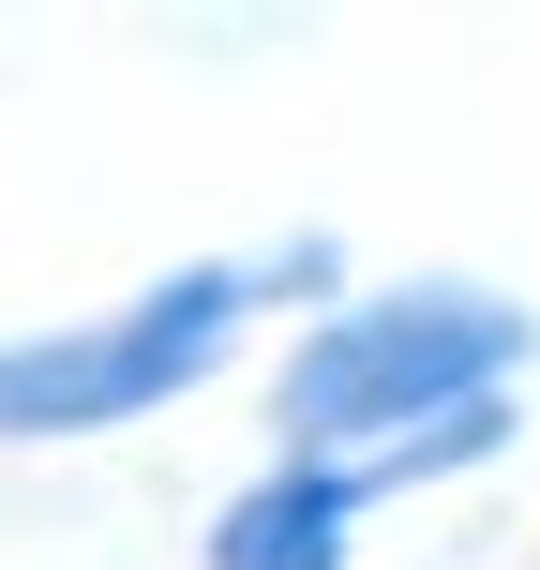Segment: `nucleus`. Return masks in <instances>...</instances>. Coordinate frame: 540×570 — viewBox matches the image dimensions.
<instances>
[{
    "instance_id": "3",
    "label": "nucleus",
    "mask_w": 540,
    "mask_h": 570,
    "mask_svg": "<svg viewBox=\"0 0 540 570\" xmlns=\"http://www.w3.org/2000/svg\"><path fill=\"white\" fill-rule=\"evenodd\" d=\"M511 435H526V405L435 421V435H405V451H375V465H301V451H256L226 495H210L196 570H345V556H361V525L391 511V495L481 481V465H511Z\"/></svg>"
},
{
    "instance_id": "1",
    "label": "nucleus",
    "mask_w": 540,
    "mask_h": 570,
    "mask_svg": "<svg viewBox=\"0 0 540 570\" xmlns=\"http://www.w3.org/2000/svg\"><path fill=\"white\" fill-rule=\"evenodd\" d=\"M345 285L361 271H345L331 226H271V240H240V256H180V271L120 285V301L30 315V331H0V451H106V435L226 391L271 315L301 331Z\"/></svg>"
},
{
    "instance_id": "2",
    "label": "nucleus",
    "mask_w": 540,
    "mask_h": 570,
    "mask_svg": "<svg viewBox=\"0 0 540 570\" xmlns=\"http://www.w3.org/2000/svg\"><path fill=\"white\" fill-rule=\"evenodd\" d=\"M540 361V315L511 285H465V271H405V285H345L331 315L271 345L256 375V421L271 451L301 465H375L435 421H481V405H526Z\"/></svg>"
}]
</instances>
